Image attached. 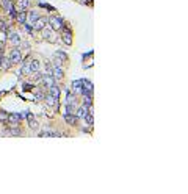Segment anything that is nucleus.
<instances>
[{
    "mask_svg": "<svg viewBox=\"0 0 188 194\" xmlns=\"http://www.w3.org/2000/svg\"><path fill=\"white\" fill-rule=\"evenodd\" d=\"M63 19L60 16H52V17H49V27L52 28L54 31H61L63 28Z\"/></svg>",
    "mask_w": 188,
    "mask_h": 194,
    "instance_id": "obj_1",
    "label": "nucleus"
},
{
    "mask_svg": "<svg viewBox=\"0 0 188 194\" xmlns=\"http://www.w3.org/2000/svg\"><path fill=\"white\" fill-rule=\"evenodd\" d=\"M10 61H11V64H19L21 61H22V52H21V49L19 47H14L13 50H11V53H10Z\"/></svg>",
    "mask_w": 188,
    "mask_h": 194,
    "instance_id": "obj_2",
    "label": "nucleus"
},
{
    "mask_svg": "<svg viewBox=\"0 0 188 194\" xmlns=\"http://www.w3.org/2000/svg\"><path fill=\"white\" fill-rule=\"evenodd\" d=\"M47 25H49V17H42V16H39L38 19L31 24L33 30H42V28L47 27Z\"/></svg>",
    "mask_w": 188,
    "mask_h": 194,
    "instance_id": "obj_3",
    "label": "nucleus"
},
{
    "mask_svg": "<svg viewBox=\"0 0 188 194\" xmlns=\"http://www.w3.org/2000/svg\"><path fill=\"white\" fill-rule=\"evenodd\" d=\"M61 39H63V42H64L66 46H71V44H72L71 31H69V28H66L64 25H63V28H61Z\"/></svg>",
    "mask_w": 188,
    "mask_h": 194,
    "instance_id": "obj_4",
    "label": "nucleus"
},
{
    "mask_svg": "<svg viewBox=\"0 0 188 194\" xmlns=\"http://www.w3.org/2000/svg\"><path fill=\"white\" fill-rule=\"evenodd\" d=\"M30 2L28 0H18L16 3H13V8L16 10V13H19V11H27Z\"/></svg>",
    "mask_w": 188,
    "mask_h": 194,
    "instance_id": "obj_5",
    "label": "nucleus"
},
{
    "mask_svg": "<svg viewBox=\"0 0 188 194\" xmlns=\"http://www.w3.org/2000/svg\"><path fill=\"white\" fill-rule=\"evenodd\" d=\"M44 102L49 105V107H52V108H57L58 110V107H60V103H58V99H55L54 96H50V94H46L44 96Z\"/></svg>",
    "mask_w": 188,
    "mask_h": 194,
    "instance_id": "obj_6",
    "label": "nucleus"
},
{
    "mask_svg": "<svg viewBox=\"0 0 188 194\" xmlns=\"http://www.w3.org/2000/svg\"><path fill=\"white\" fill-rule=\"evenodd\" d=\"M72 93L75 96H83L85 91H83V86H82V80H75L72 83Z\"/></svg>",
    "mask_w": 188,
    "mask_h": 194,
    "instance_id": "obj_7",
    "label": "nucleus"
},
{
    "mask_svg": "<svg viewBox=\"0 0 188 194\" xmlns=\"http://www.w3.org/2000/svg\"><path fill=\"white\" fill-rule=\"evenodd\" d=\"M42 86H46V88H49V86H52L54 83H55V78L50 75V74H46V75H42L41 77V81H39Z\"/></svg>",
    "mask_w": 188,
    "mask_h": 194,
    "instance_id": "obj_8",
    "label": "nucleus"
},
{
    "mask_svg": "<svg viewBox=\"0 0 188 194\" xmlns=\"http://www.w3.org/2000/svg\"><path fill=\"white\" fill-rule=\"evenodd\" d=\"M52 77L57 78V80L64 78V72H63V69L60 66H52Z\"/></svg>",
    "mask_w": 188,
    "mask_h": 194,
    "instance_id": "obj_9",
    "label": "nucleus"
},
{
    "mask_svg": "<svg viewBox=\"0 0 188 194\" xmlns=\"http://www.w3.org/2000/svg\"><path fill=\"white\" fill-rule=\"evenodd\" d=\"M10 41H11V44L14 46V47H19L21 46V36L16 31H11L10 33Z\"/></svg>",
    "mask_w": 188,
    "mask_h": 194,
    "instance_id": "obj_10",
    "label": "nucleus"
},
{
    "mask_svg": "<svg viewBox=\"0 0 188 194\" xmlns=\"http://www.w3.org/2000/svg\"><path fill=\"white\" fill-rule=\"evenodd\" d=\"M60 93H61L60 86H57L55 83H54L52 86H49V94H50V96H54L55 99H60Z\"/></svg>",
    "mask_w": 188,
    "mask_h": 194,
    "instance_id": "obj_11",
    "label": "nucleus"
},
{
    "mask_svg": "<svg viewBox=\"0 0 188 194\" xmlns=\"http://www.w3.org/2000/svg\"><path fill=\"white\" fill-rule=\"evenodd\" d=\"M86 113H88V108L85 107V105H82V107H77V108H75V113H74V114L77 116V119H83Z\"/></svg>",
    "mask_w": 188,
    "mask_h": 194,
    "instance_id": "obj_12",
    "label": "nucleus"
},
{
    "mask_svg": "<svg viewBox=\"0 0 188 194\" xmlns=\"http://www.w3.org/2000/svg\"><path fill=\"white\" fill-rule=\"evenodd\" d=\"M0 6H2L6 13L13 11V2H11V0H0Z\"/></svg>",
    "mask_w": 188,
    "mask_h": 194,
    "instance_id": "obj_13",
    "label": "nucleus"
},
{
    "mask_svg": "<svg viewBox=\"0 0 188 194\" xmlns=\"http://www.w3.org/2000/svg\"><path fill=\"white\" fill-rule=\"evenodd\" d=\"M8 117V121H10V124H11V127H16V125H18L19 124V121H21V116L19 114H10V116H6Z\"/></svg>",
    "mask_w": 188,
    "mask_h": 194,
    "instance_id": "obj_14",
    "label": "nucleus"
},
{
    "mask_svg": "<svg viewBox=\"0 0 188 194\" xmlns=\"http://www.w3.org/2000/svg\"><path fill=\"white\" fill-rule=\"evenodd\" d=\"M82 86H83V91H85V94H91L93 93V85H91V81L90 80H82Z\"/></svg>",
    "mask_w": 188,
    "mask_h": 194,
    "instance_id": "obj_15",
    "label": "nucleus"
},
{
    "mask_svg": "<svg viewBox=\"0 0 188 194\" xmlns=\"http://www.w3.org/2000/svg\"><path fill=\"white\" fill-rule=\"evenodd\" d=\"M28 66H30V70H31V74H33V72H38V70H39L41 63L38 60H31V61H28Z\"/></svg>",
    "mask_w": 188,
    "mask_h": 194,
    "instance_id": "obj_16",
    "label": "nucleus"
},
{
    "mask_svg": "<svg viewBox=\"0 0 188 194\" xmlns=\"http://www.w3.org/2000/svg\"><path fill=\"white\" fill-rule=\"evenodd\" d=\"M39 16H41V14H39L38 11H30V13L27 14V21H28V24H33V22H35Z\"/></svg>",
    "mask_w": 188,
    "mask_h": 194,
    "instance_id": "obj_17",
    "label": "nucleus"
},
{
    "mask_svg": "<svg viewBox=\"0 0 188 194\" xmlns=\"http://www.w3.org/2000/svg\"><path fill=\"white\" fill-rule=\"evenodd\" d=\"M82 99H83V105H85L86 108H90L91 105H93V97H91V94H88V93H86V94H83Z\"/></svg>",
    "mask_w": 188,
    "mask_h": 194,
    "instance_id": "obj_18",
    "label": "nucleus"
},
{
    "mask_svg": "<svg viewBox=\"0 0 188 194\" xmlns=\"http://www.w3.org/2000/svg\"><path fill=\"white\" fill-rule=\"evenodd\" d=\"M52 28H50L49 25L47 27H44L42 28V36H44V39H49V41H52Z\"/></svg>",
    "mask_w": 188,
    "mask_h": 194,
    "instance_id": "obj_19",
    "label": "nucleus"
},
{
    "mask_svg": "<svg viewBox=\"0 0 188 194\" xmlns=\"http://www.w3.org/2000/svg\"><path fill=\"white\" fill-rule=\"evenodd\" d=\"M16 21H18L19 24H25L27 22V13L25 11H19L18 14H16Z\"/></svg>",
    "mask_w": 188,
    "mask_h": 194,
    "instance_id": "obj_20",
    "label": "nucleus"
},
{
    "mask_svg": "<svg viewBox=\"0 0 188 194\" xmlns=\"http://www.w3.org/2000/svg\"><path fill=\"white\" fill-rule=\"evenodd\" d=\"M64 119H66L67 124H71V125H75V122H77V116L75 114H69V113L64 114Z\"/></svg>",
    "mask_w": 188,
    "mask_h": 194,
    "instance_id": "obj_21",
    "label": "nucleus"
},
{
    "mask_svg": "<svg viewBox=\"0 0 188 194\" xmlns=\"http://www.w3.org/2000/svg\"><path fill=\"white\" fill-rule=\"evenodd\" d=\"M66 102H67V103H72V105H77V96H75L74 93H69V91H67Z\"/></svg>",
    "mask_w": 188,
    "mask_h": 194,
    "instance_id": "obj_22",
    "label": "nucleus"
},
{
    "mask_svg": "<svg viewBox=\"0 0 188 194\" xmlns=\"http://www.w3.org/2000/svg\"><path fill=\"white\" fill-rule=\"evenodd\" d=\"M28 125H30V129H38V121L33 117V116H28Z\"/></svg>",
    "mask_w": 188,
    "mask_h": 194,
    "instance_id": "obj_23",
    "label": "nucleus"
},
{
    "mask_svg": "<svg viewBox=\"0 0 188 194\" xmlns=\"http://www.w3.org/2000/svg\"><path fill=\"white\" fill-rule=\"evenodd\" d=\"M11 66V61L8 57H2V63H0V67H5V69H10Z\"/></svg>",
    "mask_w": 188,
    "mask_h": 194,
    "instance_id": "obj_24",
    "label": "nucleus"
},
{
    "mask_svg": "<svg viewBox=\"0 0 188 194\" xmlns=\"http://www.w3.org/2000/svg\"><path fill=\"white\" fill-rule=\"evenodd\" d=\"M41 77H42V74L39 72V70H38V72H33L31 81H33V83H39V81H41Z\"/></svg>",
    "mask_w": 188,
    "mask_h": 194,
    "instance_id": "obj_25",
    "label": "nucleus"
},
{
    "mask_svg": "<svg viewBox=\"0 0 188 194\" xmlns=\"http://www.w3.org/2000/svg\"><path fill=\"white\" fill-rule=\"evenodd\" d=\"M83 119H86V124H88V125H93V124H94V117H93V114H91L90 111H88L86 114H85V117H83Z\"/></svg>",
    "mask_w": 188,
    "mask_h": 194,
    "instance_id": "obj_26",
    "label": "nucleus"
},
{
    "mask_svg": "<svg viewBox=\"0 0 188 194\" xmlns=\"http://www.w3.org/2000/svg\"><path fill=\"white\" fill-rule=\"evenodd\" d=\"M31 74V70H30V66H28V61L25 63V66L22 67V70H21V75H30Z\"/></svg>",
    "mask_w": 188,
    "mask_h": 194,
    "instance_id": "obj_27",
    "label": "nucleus"
},
{
    "mask_svg": "<svg viewBox=\"0 0 188 194\" xmlns=\"http://www.w3.org/2000/svg\"><path fill=\"white\" fill-rule=\"evenodd\" d=\"M39 136H60V135L55 132H42V133H39Z\"/></svg>",
    "mask_w": 188,
    "mask_h": 194,
    "instance_id": "obj_28",
    "label": "nucleus"
},
{
    "mask_svg": "<svg viewBox=\"0 0 188 194\" xmlns=\"http://www.w3.org/2000/svg\"><path fill=\"white\" fill-rule=\"evenodd\" d=\"M55 55H57V57H58L61 61H66V53H64V52H57Z\"/></svg>",
    "mask_w": 188,
    "mask_h": 194,
    "instance_id": "obj_29",
    "label": "nucleus"
},
{
    "mask_svg": "<svg viewBox=\"0 0 188 194\" xmlns=\"http://www.w3.org/2000/svg\"><path fill=\"white\" fill-rule=\"evenodd\" d=\"M0 30H2V31L6 30V24L3 22V19H0Z\"/></svg>",
    "mask_w": 188,
    "mask_h": 194,
    "instance_id": "obj_30",
    "label": "nucleus"
},
{
    "mask_svg": "<svg viewBox=\"0 0 188 194\" xmlns=\"http://www.w3.org/2000/svg\"><path fill=\"white\" fill-rule=\"evenodd\" d=\"M0 121H2V122H3V121H6V114H5L3 111H0Z\"/></svg>",
    "mask_w": 188,
    "mask_h": 194,
    "instance_id": "obj_31",
    "label": "nucleus"
},
{
    "mask_svg": "<svg viewBox=\"0 0 188 194\" xmlns=\"http://www.w3.org/2000/svg\"><path fill=\"white\" fill-rule=\"evenodd\" d=\"M42 94H44V93H42V91H38V93H36V99H38V100H41V99H42V97H44V96H42Z\"/></svg>",
    "mask_w": 188,
    "mask_h": 194,
    "instance_id": "obj_32",
    "label": "nucleus"
},
{
    "mask_svg": "<svg viewBox=\"0 0 188 194\" xmlns=\"http://www.w3.org/2000/svg\"><path fill=\"white\" fill-rule=\"evenodd\" d=\"M0 63H2V55H0Z\"/></svg>",
    "mask_w": 188,
    "mask_h": 194,
    "instance_id": "obj_33",
    "label": "nucleus"
}]
</instances>
